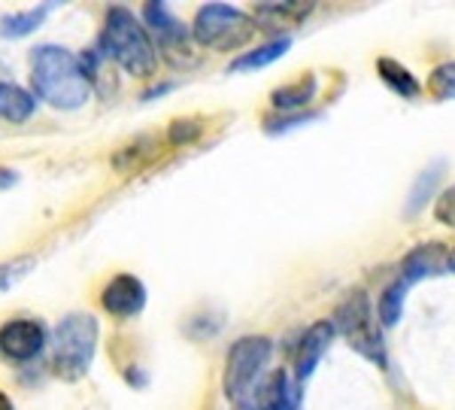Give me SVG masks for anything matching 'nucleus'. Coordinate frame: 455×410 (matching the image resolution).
Listing matches in <instances>:
<instances>
[{"label":"nucleus","instance_id":"11","mask_svg":"<svg viewBox=\"0 0 455 410\" xmlns=\"http://www.w3.org/2000/svg\"><path fill=\"white\" fill-rule=\"evenodd\" d=\"M315 4L310 0H280V4H255V25L264 28V31H274L280 36H291V28L304 25L307 19L313 16Z\"/></svg>","mask_w":455,"mask_h":410},{"label":"nucleus","instance_id":"13","mask_svg":"<svg viewBox=\"0 0 455 410\" xmlns=\"http://www.w3.org/2000/svg\"><path fill=\"white\" fill-rule=\"evenodd\" d=\"M443 270H450V253L443 244H422L416 250H410L401 261V280L407 285H416L428 277H440Z\"/></svg>","mask_w":455,"mask_h":410},{"label":"nucleus","instance_id":"4","mask_svg":"<svg viewBox=\"0 0 455 410\" xmlns=\"http://www.w3.org/2000/svg\"><path fill=\"white\" fill-rule=\"evenodd\" d=\"M270 356H274V341L264 334H243L231 343L225 356L222 392L234 410H249L261 380L267 377Z\"/></svg>","mask_w":455,"mask_h":410},{"label":"nucleus","instance_id":"1","mask_svg":"<svg viewBox=\"0 0 455 410\" xmlns=\"http://www.w3.org/2000/svg\"><path fill=\"white\" fill-rule=\"evenodd\" d=\"M31 92L43 104L73 113L88 104L92 83L79 64V55L58 43H43L31 52Z\"/></svg>","mask_w":455,"mask_h":410},{"label":"nucleus","instance_id":"18","mask_svg":"<svg viewBox=\"0 0 455 410\" xmlns=\"http://www.w3.org/2000/svg\"><path fill=\"white\" fill-rule=\"evenodd\" d=\"M55 6L58 4H40V6H31V10L6 12V16H0V36H4V40H21V36L34 34Z\"/></svg>","mask_w":455,"mask_h":410},{"label":"nucleus","instance_id":"10","mask_svg":"<svg viewBox=\"0 0 455 410\" xmlns=\"http://www.w3.org/2000/svg\"><path fill=\"white\" fill-rule=\"evenodd\" d=\"M334 334H337V328H334L331 319L313 322V326L300 334L298 350H295V380L300 386H304L307 380L313 377V371L319 368V362L325 358L328 347H331Z\"/></svg>","mask_w":455,"mask_h":410},{"label":"nucleus","instance_id":"24","mask_svg":"<svg viewBox=\"0 0 455 410\" xmlns=\"http://www.w3.org/2000/svg\"><path fill=\"white\" fill-rule=\"evenodd\" d=\"M315 119H319V113H295V116H280V119H264V128H267V134H283V131L300 128Z\"/></svg>","mask_w":455,"mask_h":410},{"label":"nucleus","instance_id":"30","mask_svg":"<svg viewBox=\"0 0 455 410\" xmlns=\"http://www.w3.org/2000/svg\"><path fill=\"white\" fill-rule=\"evenodd\" d=\"M450 270H452V274H455V246H452V250H450Z\"/></svg>","mask_w":455,"mask_h":410},{"label":"nucleus","instance_id":"12","mask_svg":"<svg viewBox=\"0 0 455 410\" xmlns=\"http://www.w3.org/2000/svg\"><path fill=\"white\" fill-rule=\"evenodd\" d=\"M300 407V383L289 371H270L261 380L249 410H298Z\"/></svg>","mask_w":455,"mask_h":410},{"label":"nucleus","instance_id":"28","mask_svg":"<svg viewBox=\"0 0 455 410\" xmlns=\"http://www.w3.org/2000/svg\"><path fill=\"white\" fill-rule=\"evenodd\" d=\"M173 89V83H164V85H152V89L149 92H143V104H146V100H152V98H161V94H167V92H171Z\"/></svg>","mask_w":455,"mask_h":410},{"label":"nucleus","instance_id":"7","mask_svg":"<svg viewBox=\"0 0 455 410\" xmlns=\"http://www.w3.org/2000/svg\"><path fill=\"white\" fill-rule=\"evenodd\" d=\"M143 25L149 28V34L158 40V49L171 58L173 64H182V61H195V36H192V28H186V21L176 19L171 12V4H143Z\"/></svg>","mask_w":455,"mask_h":410},{"label":"nucleus","instance_id":"9","mask_svg":"<svg viewBox=\"0 0 455 410\" xmlns=\"http://www.w3.org/2000/svg\"><path fill=\"white\" fill-rule=\"evenodd\" d=\"M149 301V292L140 277L134 274H116L104 289H100V307L109 313L113 319H134L146 310Z\"/></svg>","mask_w":455,"mask_h":410},{"label":"nucleus","instance_id":"14","mask_svg":"<svg viewBox=\"0 0 455 410\" xmlns=\"http://www.w3.org/2000/svg\"><path fill=\"white\" fill-rule=\"evenodd\" d=\"M36 113V94L21 89L16 83H4L0 79V119L12 122V125H25Z\"/></svg>","mask_w":455,"mask_h":410},{"label":"nucleus","instance_id":"27","mask_svg":"<svg viewBox=\"0 0 455 410\" xmlns=\"http://www.w3.org/2000/svg\"><path fill=\"white\" fill-rule=\"evenodd\" d=\"M19 182V173L10 171V167H0V189H10Z\"/></svg>","mask_w":455,"mask_h":410},{"label":"nucleus","instance_id":"16","mask_svg":"<svg viewBox=\"0 0 455 410\" xmlns=\"http://www.w3.org/2000/svg\"><path fill=\"white\" fill-rule=\"evenodd\" d=\"M315 92H319V79H315L313 73H307V76L298 79V83L280 85V89L270 92V107L280 109V113H289V109L304 113V109L313 104Z\"/></svg>","mask_w":455,"mask_h":410},{"label":"nucleus","instance_id":"20","mask_svg":"<svg viewBox=\"0 0 455 410\" xmlns=\"http://www.w3.org/2000/svg\"><path fill=\"white\" fill-rule=\"evenodd\" d=\"M443 171H446V161L437 158L435 165L428 167V171L419 173V180H416L413 192H410V204H407V210H403V216H416L425 207V204L431 201V195H435V189H437L440 177H443Z\"/></svg>","mask_w":455,"mask_h":410},{"label":"nucleus","instance_id":"22","mask_svg":"<svg viewBox=\"0 0 455 410\" xmlns=\"http://www.w3.org/2000/svg\"><path fill=\"white\" fill-rule=\"evenodd\" d=\"M34 265H36L34 255H16V259H10V261H0V295L16 289V285L34 270Z\"/></svg>","mask_w":455,"mask_h":410},{"label":"nucleus","instance_id":"25","mask_svg":"<svg viewBox=\"0 0 455 410\" xmlns=\"http://www.w3.org/2000/svg\"><path fill=\"white\" fill-rule=\"evenodd\" d=\"M435 219L446 229H455V186L443 189L435 201Z\"/></svg>","mask_w":455,"mask_h":410},{"label":"nucleus","instance_id":"2","mask_svg":"<svg viewBox=\"0 0 455 410\" xmlns=\"http://www.w3.org/2000/svg\"><path fill=\"white\" fill-rule=\"evenodd\" d=\"M98 49L119 70H124L134 79H152L158 73V46L152 40L149 28L143 25L140 16L128 6H109L104 16V28L98 36Z\"/></svg>","mask_w":455,"mask_h":410},{"label":"nucleus","instance_id":"29","mask_svg":"<svg viewBox=\"0 0 455 410\" xmlns=\"http://www.w3.org/2000/svg\"><path fill=\"white\" fill-rule=\"evenodd\" d=\"M0 410H16V405H12V398L6 395L4 390H0Z\"/></svg>","mask_w":455,"mask_h":410},{"label":"nucleus","instance_id":"5","mask_svg":"<svg viewBox=\"0 0 455 410\" xmlns=\"http://www.w3.org/2000/svg\"><path fill=\"white\" fill-rule=\"evenodd\" d=\"M331 322H334L337 334L347 338V343L358 356H364L368 362L377 365V368H386L383 332H379V326H377V313H373L371 295L362 285L347 292V298L337 304Z\"/></svg>","mask_w":455,"mask_h":410},{"label":"nucleus","instance_id":"23","mask_svg":"<svg viewBox=\"0 0 455 410\" xmlns=\"http://www.w3.org/2000/svg\"><path fill=\"white\" fill-rule=\"evenodd\" d=\"M201 122L197 119H176L171 122V128H167V141H171L173 146H182V143H192L201 137Z\"/></svg>","mask_w":455,"mask_h":410},{"label":"nucleus","instance_id":"15","mask_svg":"<svg viewBox=\"0 0 455 410\" xmlns=\"http://www.w3.org/2000/svg\"><path fill=\"white\" fill-rule=\"evenodd\" d=\"M291 49V36H276V40H267L261 46L249 49V52L237 55L231 64H228V73H249V70H261L267 64L280 61V58Z\"/></svg>","mask_w":455,"mask_h":410},{"label":"nucleus","instance_id":"6","mask_svg":"<svg viewBox=\"0 0 455 410\" xmlns=\"http://www.w3.org/2000/svg\"><path fill=\"white\" fill-rule=\"evenodd\" d=\"M255 31H259L255 19L231 4H204L192 21L195 43L210 52H237L252 43Z\"/></svg>","mask_w":455,"mask_h":410},{"label":"nucleus","instance_id":"19","mask_svg":"<svg viewBox=\"0 0 455 410\" xmlns=\"http://www.w3.org/2000/svg\"><path fill=\"white\" fill-rule=\"evenodd\" d=\"M407 292H410V285L403 283L401 277H395V280L388 283L383 292H379L377 317H379V322H383L386 328H392V326H398V322H401L403 304H407Z\"/></svg>","mask_w":455,"mask_h":410},{"label":"nucleus","instance_id":"3","mask_svg":"<svg viewBox=\"0 0 455 410\" xmlns=\"http://www.w3.org/2000/svg\"><path fill=\"white\" fill-rule=\"evenodd\" d=\"M100 341V322L94 313L70 310L58 319L52 332V374L64 383L83 380L94 365Z\"/></svg>","mask_w":455,"mask_h":410},{"label":"nucleus","instance_id":"21","mask_svg":"<svg viewBox=\"0 0 455 410\" xmlns=\"http://www.w3.org/2000/svg\"><path fill=\"white\" fill-rule=\"evenodd\" d=\"M425 92L435 100H455V61L437 64V68L428 73Z\"/></svg>","mask_w":455,"mask_h":410},{"label":"nucleus","instance_id":"17","mask_svg":"<svg viewBox=\"0 0 455 410\" xmlns=\"http://www.w3.org/2000/svg\"><path fill=\"white\" fill-rule=\"evenodd\" d=\"M377 73H379V79L392 89L395 94H401V98H407V100H416V98H422V83L413 76V70L410 68H403L401 61H395V58H377Z\"/></svg>","mask_w":455,"mask_h":410},{"label":"nucleus","instance_id":"26","mask_svg":"<svg viewBox=\"0 0 455 410\" xmlns=\"http://www.w3.org/2000/svg\"><path fill=\"white\" fill-rule=\"evenodd\" d=\"M124 380H128L131 386H137V390H143V386L149 383V377H146L140 368H128L124 371Z\"/></svg>","mask_w":455,"mask_h":410},{"label":"nucleus","instance_id":"8","mask_svg":"<svg viewBox=\"0 0 455 410\" xmlns=\"http://www.w3.org/2000/svg\"><path fill=\"white\" fill-rule=\"evenodd\" d=\"M49 343H52V334L43 326V319H31V317L6 319L0 326V362L31 365L46 353Z\"/></svg>","mask_w":455,"mask_h":410}]
</instances>
